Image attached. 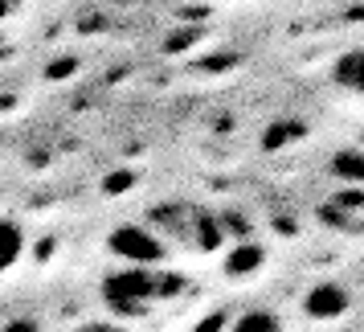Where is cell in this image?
<instances>
[{
    "label": "cell",
    "instance_id": "cell-1",
    "mask_svg": "<svg viewBox=\"0 0 364 332\" xmlns=\"http://www.w3.org/2000/svg\"><path fill=\"white\" fill-rule=\"evenodd\" d=\"M176 291H184V279L181 275H172L164 266H139V263H123L115 266L107 279H102V299H107V308H115L119 316H148L156 304H164L172 299Z\"/></svg>",
    "mask_w": 364,
    "mask_h": 332
},
{
    "label": "cell",
    "instance_id": "cell-2",
    "mask_svg": "<svg viewBox=\"0 0 364 332\" xmlns=\"http://www.w3.org/2000/svg\"><path fill=\"white\" fill-rule=\"evenodd\" d=\"M151 222H156L160 238H172V242L197 250V254H209V250H217L225 242L221 222L209 209H200V205H164V209L151 214Z\"/></svg>",
    "mask_w": 364,
    "mask_h": 332
},
{
    "label": "cell",
    "instance_id": "cell-3",
    "mask_svg": "<svg viewBox=\"0 0 364 332\" xmlns=\"http://www.w3.org/2000/svg\"><path fill=\"white\" fill-rule=\"evenodd\" d=\"M111 254H119L123 263H139V266H156L164 259V238L148 226H119L111 234Z\"/></svg>",
    "mask_w": 364,
    "mask_h": 332
},
{
    "label": "cell",
    "instance_id": "cell-4",
    "mask_svg": "<svg viewBox=\"0 0 364 332\" xmlns=\"http://www.w3.org/2000/svg\"><path fill=\"white\" fill-rule=\"evenodd\" d=\"M348 308H352V299H348V291L340 283H319L307 296V316L311 320H340Z\"/></svg>",
    "mask_w": 364,
    "mask_h": 332
},
{
    "label": "cell",
    "instance_id": "cell-5",
    "mask_svg": "<svg viewBox=\"0 0 364 332\" xmlns=\"http://www.w3.org/2000/svg\"><path fill=\"white\" fill-rule=\"evenodd\" d=\"M25 247H29V238H25L17 217H0V275H9L21 263Z\"/></svg>",
    "mask_w": 364,
    "mask_h": 332
},
{
    "label": "cell",
    "instance_id": "cell-6",
    "mask_svg": "<svg viewBox=\"0 0 364 332\" xmlns=\"http://www.w3.org/2000/svg\"><path fill=\"white\" fill-rule=\"evenodd\" d=\"M336 86L340 90H348V95H356V99L364 103V46H356V50H348L340 62H336Z\"/></svg>",
    "mask_w": 364,
    "mask_h": 332
},
{
    "label": "cell",
    "instance_id": "cell-7",
    "mask_svg": "<svg viewBox=\"0 0 364 332\" xmlns=\"http://www.w3.org/2000/svg\"><path fill=\"white\" fill-rule=\"evenodd\" d=\"M230 332H282V324H279V316H274V312L258 308V312H246V316H242V320H237Z\"/></svg>",
    "mask_w": 364,
    "mask_h": 332
},
{
    "label": "cell",
    "instance_id": "cell-8",
    "mask_svg": "<svg viewBox=\"0 0 364 332\" xmlns=\"http://www.w3.org/2000/svg\"><path fill=\"white\" fill-rule=\"evenodd\" d=\"M258 263H262V250H258V247H246V250H233L230 263H225V271H230V275H242V271H254Z\"/></svg>",
    "mask_w": 364,
    "mask_h": 332
},
{
    "label": "cell",
    "instance_id": "cell-9",
    "mask_svg": "<svg viewBox=\"0 0 364 332\" xmlns=\"http://www.w3.org/2000/svg\"><path fill=\"white\" fill-rule=\"evenodd\" d=\"M336 172H340V177H356V181H364V156H352V152L336 156Z\"/></svg>",
    "mask_w": 364,
    "mask_h": 332
},
{
    "label": "cell",
    "instance_id": "cell-10",
    "mask_svg": "<svg viewBox=\"0 0 364 332\" xmlns=\"http://www.w3.org/2000/svg\"><path fill=\"white\" fill-rule=\"evenodd\" d=\"M74 332H127V328L115 324V320H86V324H78Z\"/></svg>",
    "mask_w": 364,
    "mask_h": 332
},
{
    "label": "cell",
    "instance_id": "cell-11",
    "mask_svg": "<svg viewBox=\"0 0 364 332\" xmlns=\"http://www.w3.org/2000/svg\"><path fill=\"white\" fill-rule=\"evenodd\" d=\"M9 17V0H0V21Z\"/></svg>",
    "mask_w": 364,
    "mask_h": 332
}]
</instances>
